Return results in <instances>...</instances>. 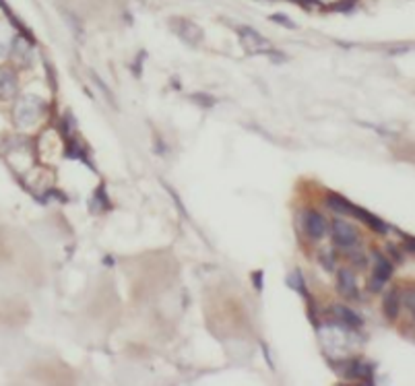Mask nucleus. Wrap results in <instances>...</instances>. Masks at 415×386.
Instances as JSON below:
<instances>
[{
	"instance_id": "f257e3e1",
	"label": "nucleus",
	"mask_w": 415,
	"mask_h": 386,
	"mask_svg": "<svg viewBox=\"0 0 415 386\" xmlns=\"http://www.w3.org/2000/svg\"><path fill=\"white\" fill-rule=\"evenodd\" d=\"M238 35H240V39H242V43H244V48L250 52V54H269V56H273L275 60H283L285 56H279V54H275L273 52V48H271V43L260 35L256 29H252V27H238Z\"/></svg>"
},
{
	"instance_id": "f03ea898",
	"label": "nucleus",
	"mask_w": 415,
	"mask_h": 386,
	"mask_svg": "<svg viewBox=\"0 0 415 386\" xmlns=\"http://www.w3.org/2000/svg\"><path fill=\"white\" fill-rule=\"evenodd\" d=\"M41 112H43V103L37 99V97H23V99H19L17 103V109H15V120L21 128H27L31 124L37 122V118L41 116Z\"/></svg>"
},
{
	"instance_id": "7ed1b4c3",
	"label": "nucleus",
	"mask_w": 415,
	"mask_h": 386,
	"mask_svg": "<svg viewBox=\"0 0 415 386\" xmlns=\"http://www.w3.org/2000/svg\"><path fill=\"white\" fill-rule=\"evenodd\" d=\"M169 27H171V31L176 33L184 43H188V45H192V48H196L201 41H203V29L196 25V23H192V21H188V19H182V17H178V19H171L169 21Z\"/></svg>"
},
{
	"instance_id": "20e7f679",
	"label": "nucleus",
	"mask_w": 415,
	"mask_h": 386,
	"mask_svg": "<svg viewBox=\"0 0 415 386\" xmlns=\"http://www.w3.org/2000/svg\"><path fill=\"white\" fill-rule=\"evenodd\" d=\"M331 236H333V242L339 246V248H353L358 244V232L353 230L351 225H347L345 221H335L333 227H331Z\"/></svg>"
},
{
	"instance_id": "39448f33",
	"label": "nucleus",
	"mask_w": 415,
	"mask_h": 386,
	"mask_svg": "<svg viewBox=\"0 0 415 386\" xmlns=\"http://www.w3.org/2000/svg\"><path fill=\"white\" fill-rule=\"evenodd\" d=\"M17 93V77L11 68H0V97L13 99Z\"/></svg>"
},
{
	"instance_id": "423d86ee",
	"label": "nucleus",
	"mask_w": 415,
	"mask_h": 386,
	"mask_svg": "<svg viewBox=\"0 0 415 386\" xmlns=\"http://www.w3.org/2000/svg\"><path fill=\"white\" fill-rule=\"evenodd\" d=\"M306 232H308V236L314 238V240L322 238V236L326 234V221H324V217H322L320 213H316V211H310L308 215H306Z\"/></svg>"
},
{
	"instance_id": "0eeeda50",
	"label": "nucleus",
	"mask_w": 415,
	"mask_h": 386,
	"mask_svg": "<svg viewBox=\"0 0 415 386\" xmlns=\"http://www.w3.org/2000/svg\"><path fill=\"white\" fill-rule=\"evenodd\" d=\"M13 56L19 64H29L33 58V50H31V41H27L23 35L15 37L13 41Z\"/></svg>"
},
{
	"instance_id": "6e6552de",
	"label": "nucleus",
	"mask_w": 415,
	"mask_h": 386,
	"mask_svg": "<svg viewBox=\"0 0 415 386\" xmlns=\"http://www.w3.org/2000/svg\"><path fill=\"white\" fill-rule=\"evenodd\" d=\"M339 291H341V295H345L349 300H358V285H355L351 270L343 268L339 272Z\"/></svg>"
},
{
	"instance_id": "1a4fd4ad",
	"label": "nucleus",
	"mask_w": 415,
	"mask_h": 386,
	"mask_svg": "<svg viewBox=\"0 0 415 386\" xmlns=\"http://www.w3.org/2000/svg\"><path fill=\"white\" fill-rule=\"evenodd\" d=\"M345 374L349 378H358V380H366V382H372V378H374L372 366L366 363V361H351L349 363V368L345 370Z\"/></svg>"
},
{
	"instance_id": "9d476101",
	"label": "nucleus",
	"mask_w": 415,
	"mask_h": 386,
	"mask_svg": "<svg viewBox=\"0 0 415 386\" xmlns=\"http://www.w3.org/2000/svg\"><path fill=\"white\" fill-rule=\"evenodd\" d=\"M335 312H337V316L341 318L347 326H351V328H360L362 326V318L353 310H349L345 306H335Z\"/></svg>"
},
{
	"instance_id": "9b49d317",
	"label": "nucleus",
	"mask_w": 415,
	"mask_h": 386,
	"mask_svg": "<svg viewBox=\"0 0 415 386\" xmlns=\"http://www.w3.org/2000/svg\"><path fill=\"white\" fill-rule=\"evenodd\" d=\"M390 275H392V264L384 258V256H376V268H374V279H378V281H388L390 279Z\"/></svg>"
},
{
	"instance_id": "f8f14e48",
	"label": "nucleus",
	"mask_w": 415,
	"mask_h": 386,
	"mask_svg": "<svg viewBox=\"0 0 415 386\" xmlns=\"http://www.w3.org/2000/svg\"><path fill=\"white\" fill-rule=\"evenodd\" d=\"M329 207H333L337 213H353L355 204H351L347 198H343L339 194H329Z\"/></svg>"
},
{
	"instance_id": "ddd939ff",
	"label": "nucleus",
	"mask_w": 415,
	"mask_h": 386,
	"mask_svg": "<svg viewBox=\"0 0 415 386\" xmlns=\"http://www.w3.org/2000/svg\"><path fill=\"white\" fill-rule=\"evenodd\" d=\"M384 312L388 318H397L399 314V295L397 293H388L384 300Z\"/></svg>"
},
{
	"instance_id": "4468645a",
	"label": "nucleus",
	"mask_w": 415,
	"mask_h": 386,
	"mask_svg": "<svg viewBox=\"0 0 415 386\" xmlns=\"http://www.w3.org/2000/svg\"><path fill=\"white\" fill-rule=\"evenodd\" d=\"M287 283H289V287H293L295 291H300V293H304V295H308V291H306V287H304V281H302V272H300V270L291 272V275H289V279H287Z\"/></svg>"
},
{
	"instance_id": "2eb2a0df",
	"label": "nucleus",
	"mask_w": 415,
	"mask_h": 386,
	"mask_svg": "<svg viewBox=\"0 0 415 386\" xmlns=\"http://www.w3.org/2000/svg\"><path fill=\"white\" fill-rule=\"evenodd\" d=\"M271 21L279 23V25H283V27H287V29H293V27H295V23H293V21H289V19H287V15H281V13L273 15V17H271Z\"/></svg>"
},
{
	"instance_id": "dca6fc26",
	"label": "nucleus",
	"mask_w": 415,
	"mask_h": 386,
	"mask_svg": "<svg viewBox=\"0 0 415 386\" xmlns=\"http://www.w3.org/2000/svg\"><path fill=\"white\" fill-rule=\"evenodd\" d=\"M67 155H69V157H83V149H81V145H79L77 141H71V143H69V151H67Z\"/></svg>"
},
{
	"instance_id": "f3484780",
	"label": "nucleus",
	"mask_w": 415,
	"mask_h": 386,
	"mask_svg": "<svg viewBox=\"0 0 415 386\" xmlns=\"http://www.w3.org/2000/svg\"><path fill=\"white\" fill-rule=\"evenodd\" d=\"M192 99H194L196 103H203L205 107H211V105L215 103V99H213V97H209V95H203V93H201V95H192Z\"/></svg>"
},
{
	"instance_id": "a211bd4d",
	"label": "nucleus",
	"mask_w": 415,
	"mask_h": 386,
	"mask_svg": "<svg viewBox=\"0 0 415 386\" xmlns=\"http://www.w3.org/2000/svg\"><path fill=\"white\" fill-rule=\"evenodd\" d=\"M91 77H93V81H95V83H97V87H99V89H101V91H103V93H105V95H107V97H110V99H112V93H110V89H107V87H105V85H103V81H101V79H99V77H97V75H91Z\"/></svg>"
},
{
	"instance_id": "6ab92c4d",
	"label": "nucleus",
	"mask_w": 415,
	"mask_h": 386,
	"mask_svg": "<svg viewBox=\"0 0 415 386\" xmlns=\"http://www.w3.org/2000/svg\"><path fill=\"white\" fill-rule=\"evenodd\" d=\"M145 56H147V54H145V52H141V54H139V58H137V62H135V75H137V77H141V64H143Z\"/></svg>"
},
{
	"instance_id": "aec40b11",
	"label": "nucleus",
	"mask_w": 415,
	"mask_h": 386,
	"mask_svg": "<svg viewBox=\"0 0 415 386\" xmlns=\"http://www.w3.org/2000/svg\"><path fill=\"white\" fill-rule=\"evenodd\" d=\"M351 7H353V0H345V3H341V5H335L333 9L335 11H349Z\"/></svg>"
},
{
	"instance_id": "412c9836",
	"label": "nucleus",
	"mask_w": 415,
	"mask_h": 386,
	"mask_svg": "<svg viewBox=\"0 0 415 386\" xmlns=\"http://www.w3.org/2000/svg\"><path fill=\"white\" fill-rule=\"evenodd\" d=\"M260 279H263V272L256 270V272H254V285H256V289H258V291L263 289V281H260Z\"/></svg>"
},
{
	"instance_id": "4be33fe9",
	"label": "nucleus",
	"mask_w": 415,
	"mask_h": 386,
	"mask_svg": "<svg viewBox=\"0 0 415 386\" xmlns=\"http://www.w3.org/2000/svg\"><path fill=\"white\" fill-rule=\"evenodd\" d=\"M407 308L413 310V293H411V291L407 293Z\"/></svg>"
},
{
	"instance_id": "5701e85b",
	"label": "nucleus",
	"mask_w": 415,
	"mask_h": 386,
	"mask_svg": "<svg viewBox=\"0 0 415 386\" xmlns=\"http://www.w3.org/2000/svg\"><path fill=\"white\" fill-rule=\"evenodd\" d=\"M5 54H7V45H5V43H0V58H3Z\"/></svg>"
},
{
	"instance_id": "b1692460",
	"label": "nucleus",
	"mask_w": 415,
	"mask_h": 386,
	"mask_svg": "<svg viewBox=\"0 0 415 386\" xmlns=\"http://www.w3.org/2000/svg\"><path fill=\"white\" fill-rule=\"evenodd\" d=\"M293 3H304V0H293Z\"/></svg>"
}]
</instances>
